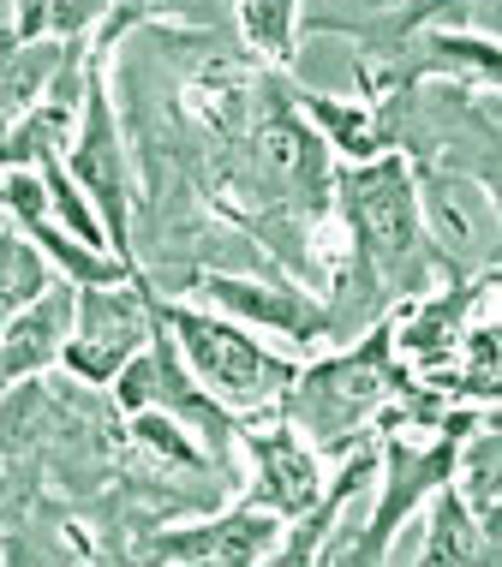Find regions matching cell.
I'll use <instances>...</instances> for the list:
<instances>
[{"mask_svg": "<svg viewBox=\"0 0 502 567\" xmlns=\"http://www.w3.org/2000/svg\"><path fill=\"white\" fill-rule=\"evenodd\" d=\"M407 389H413V371L395 359L389 317H377V323H365V334L354 347L299 364L294 382L281 389L276 412L324 460H341L347 449H359V442L377 436V419H383Z\"/></svg>", "mask_w": 502, "mask_h": 567, "instance_id": "6da1fadb", "label": "cell"}, {"mask_svg": "<svg viewBox=\"0 0 502 567\" xmlns=\"http://www.w3.org/2000/svg\"><path fill=\"white\" fill-rule=\"evenodd\" d=\"M484 412L496 406H467L454 401L443 412V424H431V431H377V508L371 519L359 526L354 544H335L324 561H347V567H377L395 556V532L413 519L424 502H431V489H443L454 478V454H461V436L473 431Z\"/></svg>", "mask_w": 502, "mask_h": 567, "instance_id": "7a4b0ae2", "label": "cell"}, {"mask_svg": "<svg viewBox=\"0 0 502 567\" xmlns=\"http://www.w3.org/2000/svg\"><path fill=\"white\" fill-rule=\"evenodd\" d=\"M150 317H156V323L174 334L186 371L204 382V389L216 394L227 412H264V406H276L281 389H287V382H294V371H299L294 359L269 352L246 323L209 311V305H186V299L162 293L156 281H150Z\"/></svg>", "mask_w": 502, "mask_h": 567, "instance_id": "3957f363", "label": "cell"}, {"mask_svg": "<svg viewBox=\"0 0 502 567\" xmlns=\"http://www.w3.org/2000/svg\"><path fill=\"white\" fill-rule=\"evenodd\" d=\"M114 389V406L126 412H167V419H180L186 431L204 442V454L216 460V472L227 484H234V454H239V412H227L216 394L204 389L192 371H186V359H180V347H174V334H167L156 317H150V341L132 352L126 364H120V377L109 382Z\"/></svg>", "mask_w": 502, "mask_h": 567, "instance_id": "277c9868", "label": "cell"}, {"mask_svg": "<svg viewBox=\"0 0 502 567\" xmlns=\"http://www.w3.org/2000/svg\"><path fill=\"white\" fill-rule=\"evenodd\" d=\"M150 341V275L114 287H79L72 293V334L60 347V371L84 389H109L120 364Z\"/></svg>", "mask_w": 502, "mask_h": 567, "instance_id": "5b68a950", "label": "cell"}, {"mask_svg": "<svg viewBox=\"0 0 502 567\" xmlns=\"http://www.w3.org/2000/svg\"><path fill=\"white\" fill-rule=\"evenodd\" d=\"M186 281L192 287H180V293H197L209 311L234 317V323H246V329L281 334V341H294V347H335L341 341L329 299H317L311 287H299V281H257V275H227V269H197Z\"/></svg>", "mask_w": 502, "mask_h": 567, "instance_id": "8992f818", "label": "cell"}, {"mask_svg": "<svg viewBox=\"0 0 502 567\" xmlns=\"http://www.w3.org/2000/svg\"><path fill=\"white\" fill-rule=\"evenodd\" d=\"M491 293H496V269H479L473 281H467V275H449L443 287H424V293L401 299L389 311L395 359L413 377H437L454 359L461 334L473 329L479 317H491Z\"/></svg>", "mask_w": 502, "mask_h": 567, "instance_id": "52a82bcc", "label": "cell"}, {"mask_svg": "<svg viewBox=\"0 0 502 567\" xmlns=\"http://www.w3.org/2000/svg\"><path fill=\"white\" fill-rule=\"evenodd\" d=\"M239 454L252 460V484L239 489V502L269 508L281 519H299L324 489V454L311 449L276 406L264 412H239Z\"/></svg>", "mask_w": 502, "mask_h": 567, "instance_id": "ba28073f", "label": "cell"}, {"mask_svg": "<svg viewBox=\"0 0 502 567\" xmlns=\"http://www.w3.org/2000/svg\"><path fill=\"white\" fill-rule=\"evenodd\" d=\"M281 514L252 508V502H227L209 519H186V526H150L132 556L139 561H186V567H257L276 556L281 544Z\"/></svg>", "mask_w": 502, "mask_h": 567, "instance_id": "9c48e42d", "label": "cell"}, {"mask_svg": "<svg viewBox=\"0 0 502 567\" xmlns=\"http://www.w3.org/2000/svg\"><path fill=\"white\" fill-rule=\"evenodd\" d=\"M72 293H79V287L54 275L24 311L7 317V329H0V389L37 382L42 371L60 364V347H66V334H72Z\"/></svg>", "mask_w": 502, "mask_h": 567, "instance_id": "30bf717a", "label": "cell"}, {"mask_svg": "<svg viewBox=\"0 0 502 567\" xmlns=\"http://www.w3.org/2000/svg\"><path fill=\"white\" fill-rule=\"evenodd\" d=\"M287 102L306 114V126L324 137V150H335L341 162H371L395 150V114L389 96H324L287 79Z\"/></svg>", "mask_w": 502, "mask_h": 567, "instance_id": "8fae6325", "label": "cell"}, {"mask_svg": "<svg viewBox=\"0 0 502 567\" xmlns=\"http://www.w3.org/2000/svg\"><path fill=\"white\" fill-rule=\"evenodd\" d=\"M454 496L473 508V519L484 532H502V431H496V412H484L473 431L461 436V454H454Z\"/></svg>", "mask_w": 502, "mask_h": 567, "instance_id": "7c38bea8", "label": "cell"}, {"mask_svg": "<svg viewBox=\"0 0 502 567\" xmlns=\"http://www.w3.org/2000/svg\"><path fill=\"white\" fill-rule=\"evenodd\" d=\"M234 24L257 66L294 79L299 37H306V0H234Z\"/></svg>", "mask_w": 502, "mask_h": 567, "instance_id": "4fadbf2b", "label": "cell"}, {"mask_svg": "<svg viewBox=\"0 0 502 567\" xmlns=\"http://www.w3.org/2000/svg\"><path fill=\"white\" fill-rule=\"evenodd\" d=\"M66 49H72V42H54V37H37V42L12 37L7 49H0V132L49 96V84H54Z\"/></svg>", "mask_w": 502, "mask_h": 567, "instance_id": "5bb4252c", "label": "cell"}, {"mask_svg": "<svg viewBox=\"0 0 502 567\" xmlns=\"http://www.w3.org/2000/svg\"><path fill=\"white\" fill-rule=\"evenodd\" d=\"M496 556H502V544L473 519V508L454 496V484L431 489V526H424V544H419L413 561L443 567V561H496Z\"/></svg>", "mask_w": 502, "mask_h": 567, "instance_id": "9a60e30c", "label": "cell"}, {"mask_svg": "<svg viewBox=\"0 0 502 567\" xmlns=\"http://www.w3.org/2000/svg\"><path fill=\"white\" fill-rule=\"evenodd\" d=\"M49 281H54V264L12 221H0V329H7V317L24 311Z\"/></svg>", "mask_w": 502, "mask_h": 567, "instance_id": "2e32d148", "label": "cell"}, {"mask_svg": "<svg viewBox=\"0 0 502 567\" xmlns=\"http://www.w3.org/2000/svg\"><path fill=\"white\" fill-rule=\"evenodd\" d=\"M132 442L174 472H216V460L204 454V442H197L180 419H167V412H132Z\"/></svg>", "mask_w": 502, "mask_h": 567, "instance_id": "e0dca14e", "label": "cell"}]
</instances>
